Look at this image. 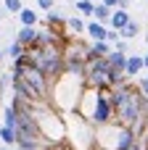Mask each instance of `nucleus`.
Instances as JSON below:
<instances>
[{
  "mask_svg": "<svg viewBox=\"0 0 148 150\" xmlns=\"http://www.w3.org/2000/svg\"><path fill=\"white\" fill-rule=\"evenodd\" d=\"M135 140H138V134L130 127H124L119 121H111V124H106V127L98 129V134H95V150H127Z\"/></svg>",
  "mask_w": 148,
  "mask_h": 150,
  "instance_id": "1",
  "label": "nucleus"
},
{
  "mask_svg": "<svg viewBox=\"0 0 148 150\" xmlns=\"http://www.w3.org/2000/svg\"><path fill=\"white\" fill-rule=\"evenodd\" d=\"M114 103H111V90H95V95H93V111H90V124L95 127V129H101V127H106V124H111L114 121Z\"/></svg>",
  "mask_w": 148,
  "mask_h": 150,
  "instance_id": "2",
  "label": "nucleus"
},
{
  "mask_svg": "<svg viewBox=\"0 0 148 150\" xmlns=\"http://www.w3.org/2000/svg\"><path fill=\"white\" fill-rule=\"evenodd\" d=\"M37 37H40V29H37V26H21V29L16 32V37H13V40H19V42L29 50V47H34V45H37Z\"/></svg>",
  "mask_w": 148,
  "mask_h": 150,
  "instance_id": "3",
  "label": "nucleus"
},
{
  "mask_svg": "<svg viewBox=\"0 0 148 150\" xmlns=\"http://www.w3.org/2000/svg\"><path fill=\"white\" fill-rule=\"evenodd\" d=\"M143 69H146L143 55H140V53H138V55H132V53H130V55H127V69H124L127 79H132V82H135V79L140 76V71H143Z\"/></svg>",
  "mask_w": 148,
  "mask_h": 150,
  "instance_id": "4",
  "label": "nucleus"
},
{
  "mask_svg": "<svg viewBox=\"0 0 148 150\" xmlns=\"http://www.w3.org/2000/svg\"><path fill=\"white\" fill-rule=\"evenodd\" d=\"M87 37H90L93 42H106V37H109V26L93 18V21L87 24Z\"/></svg>",
  "mask_w": 148,
  "mask_h": 150,
  "instance_id": "5",
  "label": "nucleus"
},
{
  "mask_svg": "<svg viewBox=\"0 0 148 150\" xmlns=\"http://www.w3.org/2000/svg\"><path fill=\"white\" fill-rule=\"evenodd\" d=\"M130 21H132V16H130V11H127V8H114V13H111V24H109V26L122 32Z\"/></svg>",
  "mask_w": 148,
  "mask_h": 150,
  "instance_id": "6",
  "label": "nucleus"
},
{
  "mask_svg": "<svg viewBox=\"0 0 148 150\" xmlns=\"http://www.w3.org/2000/svg\"><path fill=\"white\" fill-rule=\"evenodd\" d=\"M66 29H69V32H66L69 37H74V34H77V37H79V34H87V24H85L82 16H69V18H66Z\"/></svg>",
  "mask_w": 148,
  "mask_h": 150,
  "instance_id": "7",
  "label": "nucleus"
},
{
  "mask_svg": "<svg viewBox=\"0 0 148 150\" xmlns=\"http://www.w3.org/2000/svg\"><path fill=\"white\" fill-rule=\"evenodd\" d=\"M111 50H114V45H111V42H93V45H90V53H87V61L106 58Z\"/></svg>",
  "mask_w": 148,
  "mask_h": 150,
  "instance_id": "8",
  "label": "nucleus"
},
{
  "mask_svg": "<svg viewBox=\"0 0 148 150\" xmlns=\"http://www.w3.org/2000/svg\"><path fill=\"white\" fill-rule=\"evenodd\" d=\"M111 13H114V8H109L106 3H95V11H93V18L109 26V24H111Z\"/></svg>",
  "mask_w": 148,
  "mask_h": 150,
  "instance_id": "9",
  "label": "nucleus"
},
{
  "mask_svg": "<svg viewBox=\"0 0 148 150\" xmlns=\"http://www.w3.org/2000/svg\"><path fill=\"white\" fill-rule=\"evenodd\" d=\"M19 21H21V26H37L40 24V13L34 8H24L19 13Z\"/></svg>",
  "mask_w": 148,
  "mask_h": 150,
  "instance_id": "10",
  "label": "nucleus"
},
{
  "mask_svg": "<svg viewBox=\"0 0 148 150\" xmlns=\"http://www.w3.org/2000/svg\"><path fill=\"white\" fill-rule=\"evenodd\" d=\"M0 121H3V127H13V129H19V113L13 111L11 103L3 108V119H0Z\"/></svg>",
  "mask_w": 148,
  "mask_h": 150,
  "instance_id": "11",
  "label": "nucleus"
},
{
  "mask_svg": "<svg viewBox=\"0 0 148 150\" xmlns=\"http://www.w3.org/2000/svg\"><path fill=\"white\" fill-rule=\"evenodd\" d=\"M0 142L3 145H19V129H13V127H3L0 129Z\"/></svg>",
  "mask_w": 148,
  "mask_h": 150,
  "instance_id": "12",
  "label": "nucleus"
},
{
  "mask_svg": "<svg viewBox=\"0 0 148 150\" xmlns=\"http://www.w3.org/2000/svg\"><path fill=\"white\" fill-rule=\"evenodd\" d=\"M8 58L11 61H19V58H26V47L19 42V40H13L11 42V47H8Z\"/></svg>",
  "mask_w": 148,
  "mask_h": 150,
  "instance_id": "13",
  "label": "nucleus"
},
{
  "mask_svg": "<svg viewBox=\"0 0 148 150\" xmlns=\"http://www.w3.org/2000/svg\"><path fill=\"white\" fill-rule=\"evenodd\" d=\"M109 61H111V69H127V55L124 53H117V50H111L109 53Z\"/></svg>",
  "mask_w": 148,
  "mask_h": 150,
  "instance_id": "14",
  "label": "nucleus"
},
{
  "mask_svg": "<svg viewBox=\"0 0 148 150\" xmlns=\"http://www.w3.org/2000/svg\"><path fill=\"white\" fill-rule=\"evenodd\" d=\"M135 37H140V24H138V21H130V24L122 29V40H135Z\"/></svg>",
  "mask_w": 148,
  "mask_h": 150,
  "instance_id": "15",
  "label": "nucleus"
},
{
  "mask_svg": "<svg viewBox=\"0 0 148 150\" xmlns=\"http://www.w3.org/2000/svg\"><path fill=\"white\" fill-rule=\"evenodd\" d=\"M74 8H77V11L82 13V16H90V18H93L95 3H93V0H77V3H74Z\"/></svg>",
  "mask_w": 148,
  "mask_h": 150,
  "instance_id": "16",
  "label": "nucleus"
},
{
  "mask_svg": "<svg viewBox=\"0 0 148 150\" xmlns=\"http://www.w3.org/2000/svg\"><path fill=\"white\" fill-rule=\"evenodd\" d=\"M3 8L8 11V13H13V16H19L26 5H24V0H3Z\"/></svg>",
  "mask_w": 148,
  "mask_h": 150,
  "instance_id": "17",
  "label": "nucleus"
},
{
  "mask_svg": "<svg viewBox=\"0 0 148 150\" xmlns=\"http://www.w3.org/2000/svg\"><path fill=\"white\" fill-rule=\"evenodd\" d=\"M16 150H53V145H48V142H19Z\"/></svg>",
  "mask_w": 148,
  "mask_h": 150,
  "instance_id": "18",
  "label": "nucleus"
},
{
  "mask_svg": "<svg viewBox=\"0 0 148 150\" xmlns=\"http://www.w3.org/2000/svg\"><path fill=\"white\" fill-rule=\"evenodd\" d=\"M114 50H117V53L130 55V40H119V42H114Z\"/></svg>",
  "mask_w": 148,
  "mask_h": 150,
  "instance_id": "19",
  "label": "nucleus"
},
{
  "mask_svg": "<svg viewBox=\"0 0 148 150\" xmlns=\"http://www.w3.org/2000/svg\"><path fill=\"white\" fill-rule=\"evenodd\" d=\"M37 8L48 13V11H53V8H56V0H37Z\"/></svg>",
  "mask_w": 148,
  "mask_h": 150,
  "instance_id": "20",
  "label": "nucleus"
},
{
  "mask_svg": "<svg viewBox=\"0 0 148 150\" xmlns=\"http://www.w3.org/2000/svg\"><path fill=\"white\" fill-rule=\"evenodd\" d=\"M138 87H140V92H143V95H148V71H146V76H140V79H138Z\"/></svg>",
  "mask_w": 148,
  "mask_h": 150,
  "instance_id": "21",
  "label": "nucleus"
},
{
  "mask_svg": "<svg viewBox=\"0 0 148 150\" xmlns=\"http://www.w3.org/2000/svg\"><path fill=\"white\" fill-rule=\"evenodd\" d=\"M103 3H106L109 8H119V0H103Z\"/></svg>",
  "mask_w": 148,
  "mask_h": 150,
  "instance_id": "22",
  "label": "nucleus"
},
{
  "mask_svg": "<svg viewBox=\"0 0 148 150\" xmlns=\"http://www.w3.org/2000/svg\"><path fill=\"white\" fill-rule=\"evenodd\" d=\"M119 8H130V0H119Z\"/></svg>",
  "mask_w": 148,
  "mask_h": 150,
  "instance_id": "23",
  "label": "nucleus"
},
{
  "mask_svg": "<svg viewBox=\"0 0 148 150\" xmlns=\"http://www.w3.org/2000/svg\"><path fill=\"white\" fill-rule=\"evenodd\" d=\"M143 61H146V71H148V53H146V55H143Z\"/></svg>",
  "mask_w": 148,
  "mask_h": 150,
  "instance_id": "24",
  "label": "nucleus"
},
{
  "mask_svg": "<svg viewBox=\"0 0 148 150\" xmlns=\"http://www.w3.org/2000/svg\"><path fill=\"white\" fill-rule=\"evenodd\" d=\"M143 42H146V45H148V32H146V34H143Z\"/></svg>",
  "mask_w": 148,
  "mask_h": 150,
  "instance_id": "25",
  "label": "nucleus"
},
{
  "mask_svg": "<svg viewBox=\"0 0 148 150\" xmlns=\"http://www.w3.org/2000/svg\"><path fill=\"white\" fill-rule=\"evenodd\" d=\"M0 150H11V148H8V145H3V148H0Z\"/></svg>",
  "mask_w": 148,
  "mask_h": 150,
  "instance_id": "26",
  "label": "nucleus"
},
{
  "mask_svg": "<svg viewBox=\"0 0 148 150\" xmlns=\"http://www.w3.org/2000/svg\"><path fill=\"white\" fill-rule=\"evenodd\" d=\"M143 145H146V150H148V140H143Z\"/></svg>",
  "mask_w": 148,
  "mask_h": 150,
  "instance_id": "27",
  "label": "nucleus"
},
{
  "mask_svg": "<svg viewBox=\"0 0 148 150\" xmlns=\"http://www.w3.org/2000/svg\"><path fill=\"white\" fill-rule=\"evenodd\" d=\"M93 3H103V0H93Z\"/></svg>",
  "mask_w": 148,
  "mask_h": 150,
  "instance_id": "28",
  "label": "nucleus"
},
{
  "mask_svg": "<svg viewBox=\"0 0 148 150\" xmlns=\"http://www.w3.org/2000/svg\"><path fill=\"white\" fill-rule=\"evenodd\" d=\"M0 61H3V53H0Z\"/></svg>",
  "mask_w": 148,
  "mask_h": 150,
  "instance_id": "29",
  "label": "nucleus"
},
{
  "mask_svg": "<svg viewBox=\"0 0 148 150\" xmlns=\"http://www.w3.org/2000/svg\"><path fill=\"white\" fill-rule=\"evenodd\" d=\"M0 129H3V121H0Z\"/></svg>",
  "mask_w": 148,
  "mask_h": 150,
  "instance_id": "30",
  "label": "nucleus"
}]
</instances>
